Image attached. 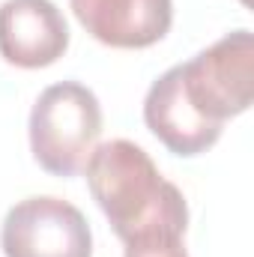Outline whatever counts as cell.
Returning a JSON list of instances; mask_svg holds the SVG:
<instances>
[{"label": "cell", "instance_id": "cell-9", "mask_svg": "<svg viewBox=\"0 0 254 257\" xmlns=\"http://www.w3.org/2000/svg\"><path fill=\"white\" fill-rule=\"evenodd\" d=\"M242 3H245V6H248V3H251V0H242Z\"/></svg>", "mask_w": 254, "mask_h": 257}, {"label": "cell", "instance_id": "cell-5", "mask_svg": "<svg viewBox=\"0 0 254 257\" xmlns=\"http://www.w3.org/2000/svg\"><path fill=\"white\" fill-rule=\"evenodd\" d=\"M69 48V24L51 0L0 3V57L18 69H45Z\"/></svg>", "mask_w": 254, "mask_h": 257}, {"label": "cell", "instance_id": "cell-2", "mask_svg": "<svg viewBox=\"0 0 254 257\" xmlns=\"http://www.w3.org/2000/svg\"><path fill=\"white\" fill-rule=\"evenodd\" d=\"M102 135V105L78 81H60L39 93L30 111V153L51 177L84 171Z\"/></svg>", "mask_w": 254, "mask_h": 257}, {"label": "cell", "instance_id": "cell-4", "mask_svg": "<svg viewBox=\"0 0 254 257\" xmlns=\"http://www.w3.org/2000/svg\"><path fill=\"white\" fill-rule=\"evenodd\" d=\"M0 248L6 257H93V233L78 206L39 194L6 212Z\"/></svg>", "mask_w": 254, "mask_h": 257}, {"label": "cell", "instance_id": "cell-6", "mask_svg": "<svg viewBox=\"0 0 254 257\" xmlns=\"http://www.w3.org/2000/svg\"><path fill=\"white\" fill-rule=\"evenodd\" d=\"M78 24L108 48H150L174 24V0H69Z\"/></svg>", "mask_w": 254, "mask_h": 257}, {"label": "cell", "instance_id": "cell-7", "mask_svg": "<svg viewBox=\"0 0 254 257\" xmlns=\"http://www.w3.org/2000/svg\"><path fill=\"white\" fill-rule=\"evenodd\" d=\"M144 123L174 156H183V159L200 156L209 147H215V141L221 138V128H224L209 123L206 117H200L194 111V105L183 93L180 66L159 75L153 81V87L147 90Z\"/></svg>", "mask_w": 254, "mask_h": 257}, {"label": "cell", "instance_id": "cell-8", "mask_svg": "<svg viewBox=\"0 0 254 257\" xmlns=\"http://www.w3.org/2000/svg\"><path fill=\"white\" fill-rule=\"evenodd\" d=\"M183 236L186 233H153V236H141L135 242H123L126 245L123 257H189Z\"/></svg>", "mask_w": 254, "mask_h": 257}, {"label": "cell", "instance_id": "cell-3", "mask_svg": "<svg viewBox=\"0 0 254 257\" xmlns=\"http://www.w3.org/2000/svg\"><path fill=\"white\" fill-rule=\"evenodd\" d=\"M183 93L200 117L215 126L245 114L254 96V39L248 30H233L180 63Z\"/></svg>", "mask_w": 254, "mask_h": 257}, {"label": "cell", "instance_id": "cell-1", "mask_svg": "<svg viewBox=\"0 0 254 257\" xmlns=\"http://www.w3.org/2000/svg\"><path fill=\"white\" fill-rule=\"evenodd\" d=\"M84 171L93 200L123 242L153 233H186V197L159 174L147 150L138 144L120 138L96 147Z\"/></svg>", "mask_w": 254, "mask_h": 257}]
</instances>
